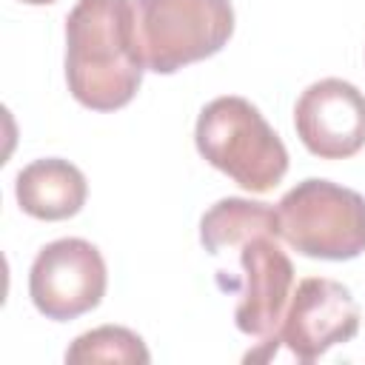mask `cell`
<instances>
[{
    "label": "cell",
    "mask_w": 365,
    "mask_h": 365,
    "mask_svg": "<svg viewBox=\"0 0 365 365\" xmlns=\"http://www.w3.org/2000/svg\"><path fill=\"white\" fill-rule=\"evenodd\" d=\"M14 197L23 214L34 220L57 222L80 214L88 197V182L74 163L60 157H46L17 171Z\"/></svg>",
    "instance_id": "9c48e42d"
},
{
    "label": "cell",
    "mask_w": 365,
    "mask_h": 365,
    "mask_svg": "<svg viewBox=\"0 0 365 365\" xmlns=\"http://www.w3.org/2000/svg\"><path fill=\"white\" fill-rule=\"evenodd\" d=\"M23 3H29V6H48V3H57V0H23Z\"/></svg>",
    "instance_id": "7c38bea8"
},
{
    "label": "cell",
    "mask_w": 365,
    "mask_h": 365,
    "mask_svg": "<svg viewBox=\"0 0 365 365\" xmlns=\"http://www.w3.org/2000/svg\"><path fill=\"white\" fill-rule=\"evenodd\" d=\"M106 285L108 274L100 248L80 237L43 245L29 271V297L34 308L54 322L94 311L106 297Z\"/></svg>",
    "instance_id": "5b68a950"
},
{
    "label": "cell",
    "mask_w": 365,
    "mask_h": 365,
    "mask_svg": "<svg viewBox=\"0 0 365 365\" xmlns=\"http://www.w3.org/2000/svg\"><path fill=\"white\" fill-rule=\"evenodd\" d=\"M200 157L240 188L265 194L288 171V148L254 103L237 94L211 100L194 128Z\"/></svg>",
    "instance_id": "7a4b0ae2"
},
{
    "label": "cell",
    "mask_w": 365,
    "mask_h": 365,
    "mask_svg": "<svg viewBox=\"0 0 365 365\" xmlns=\"http://www.w3.org/2000/svg\"><path fill=\"white\" fill-rule=\"evenodd\" d=\"M66 362H151V354L140 334L123 325H100L80 334L68 351Z\"/></svg>",
    "instance_id": "8fae6325"
},
{
    "label": "cell",
    "mask_w": 365,
    "mask_h": 365,
    "mask_svg": "<svg viewBox=\"0 0 365 365\" xmlns=\"http://www.w3.org/2000/svg\"><path fill=\"white\" fill-rule=\"evenodd\" d=\"M294 128L319 160H348L365 148V94L339 77L311 83L294 106Z\"/></svg>",
    "instance_id": "ba28073f"
},
{
    "label": "cell",
    "mask_w": 365,
    "mask_h": 365,
    "mask_svg": "<svg viewBox=\"0 0 365 365\" xmlns=\"http://www.w3.org/2000/svg\"><path fill=\"white\" fill-rule=\"evenodd\" d=\"M145 68L174 74L214 57L234 34L231 0H134Z\"/></svg>",
    "instance_id": "277c9868"
},
{
    "label": "cell",
    "mask_w": 365,
    "mask_h": 365,
    "mask_svg": "<svg viewBox=\"0 0 365 365\" xmlns=\"http://www.w3.org/2000/svg\"><path fill=\"white\" fill-rule=\"evenodd\" d=\"M143 71L134 0H77L66 17L71 97L91 111H117L134 100Z\"/></svg>",
    "instance_id": "6da1fadb"
},
{
    "label": "cell",
    "mask_w": 365,
    "mask_h": 365,
    "mask_svg": "<svg viewBox=\"0 0 365 365\" xmlns=\"http://www.w3.org/2000/svg\"><path fill=\"white\" fill-rule=\"evenodd\" d=\"M254 231H277V208L268 202H254L242 197H225L214 202L200 220V242L208 254H222L234 248Z\"/></svg>",
    "instance_id": "30bf717a"
},
{
    "label": "cell",
    "mask_w": 365,
    "mask_h": 365,
    "mask_svg": "<svg viewBox=\"0 0 365 365\" xmlns=\"http://www.w3.org/2000/svg\"><path fill=\"white\" fill-rule=\"evenodd\" d=\"M279 237L311 259H354L365 251V197L331 180L308 177L277 202Z\"/></svg>",
    "instance_id": "3957f363"
},
{
    "label": "cell",
    "mask_w": 365,
    "mask_h": 365,
    "mask_svg": "<svg viewBox=\"0 0 365 365\" xmlns=\"http://www.w3.org/2000/svg\"><path fill=\"white\" fill-rule=\"evenodd\" d=\"M277 231H254L240 240V277L217 279L222 291L240 297L234 322L248 336H271L294 294V265L277 242Z\"/></svg>",
    "instance_id": "8992f818"
},
{
    "label": "cell",
    "mask_w": 365,
    "mask_h": 365,
    "mask_svg": "<svg viewBox=\"0 0 365 365\" xmlns=\"http://www.w3.org/2000/svg\"><path fill=\"white\" fill-rule=\"evenodd\" d=\"M359 331V308L351 291L328 277H305L271 336L265 342L285 345L299 362L319 359L328 348L354 339Z\"/></svg>",
    "instance_id": "52a82bcc"
}]
</instances>
